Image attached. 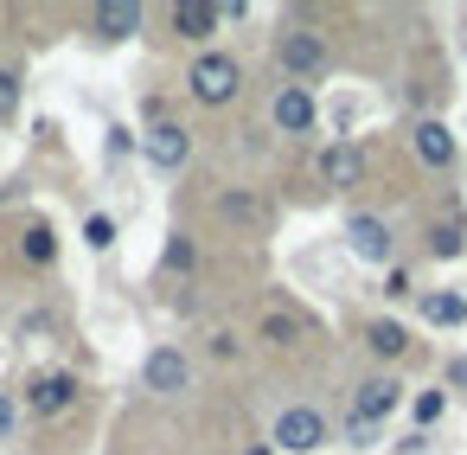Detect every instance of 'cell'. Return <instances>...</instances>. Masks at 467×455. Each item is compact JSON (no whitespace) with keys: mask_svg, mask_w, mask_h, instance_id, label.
Listing matches in <instances>:
<instances>
[{"mask_svg":"<svg viewBox=\"0 0 467 455\" xmlns=\"http://www.w3.org/2000/svg\"><path fill=\"white\" fill-rule=\"evenodd\" d=\"M186 90H192V103L224 110V103L244 90V65H237L231 52H199V58H192V71H186Z\"/></svg>","mask_w":467,"mask_h":455,"instance_id":"6da1fadb","label":"cell"},{"mask_svg":"<svg viewBox=\"0 0 467 455\" xmlns=\"http://www.w3.org/2000/svg\"><path fill=\"white\" fill-rule=\"evenodd\" d=\"M84 244H90V250H109V244H116V218H103V212L84 218Z\"/></svg>","mask_w":467,"mask_h":455,"instance_id":"7402d4cb","label":"cell"},{"mask_svg":"<svg viewBox=\"0 0 467 455\" xmlns=\"http://www.w3.org/2000/svg\"><path fill=\"white\" fill-rule=\"evenodd\" d=\"M397 404H403V385H397L390 372H378V378H365V385L352 391V417H358V423H384Z\"/></svg>","mask_w":467,"mask_h":455,"instance_id":"9c48e42d","label":"cell"},{"mask_svg":"<svg viewBox=\"0 0 467 455\" xmlns=\"http://www.w3.org/2000/svg\"><path fill=\"white\" fill-rule=\"evenodd\" d=\"M167 270H192V238H186V231H173V244H167Z\"/></svg>","mask_w":467,"mask_h":455,"instance_id":"cb8c5ba5","label":"cell"},{"mask_svg":"<svg viewBox=\"0 0 467 455\" xmlns=\"http://www.w3.org/2000/svg\"><path fill=\"white\" fill-rule=\"evenodd\" d=\"M218 20H224V14L212 7V0H180V7L167 14V26H173L180 39H192V46H205V39L218 33Z\"/></svg>","mask_w":467,"mask_h":455,"instance_id":"7c38bea8","label":"cell"},{"mask_svg":"<svg viewBox=\"0 0 467 455\" xmlns=\"http://www.w3.org/2000/svg\"><path fill=\"white\" fill-rule=\"evenodd\" d=\"M275 58H282V71H288V78L307 90L314 78H327V65H333V46H327L320 33H282Z\"/></svg>","mask_w":467,"mask_h":455,"instance_id":"3957f363","label":"cell"},{"mask_svg":"<svg viewBox=\"0 0 467 455\" xmlns=\"http://www.w3.org/2000/svg\"><path fill=\"white\" fill-rule=\"evenodd\" d=\"M269 442H275L282 455H314V449L333 442V423H327V410H314V404H288V410L275 417Z\"/></svg>","mask_w":467,"mask_h":455,"instance_id":"7a4b0ae2","label":"cell"},{"mask_svg":"<svg viewBox=\"0 0 467 455\" xmlns=\"http://www.w3.org/2000/svg\"><path fill=\"white\" fill-rule=\"evenodd\" d=\"M384 295H390V302H410V295H416V276H410V270H390V276H384Z\"/></svg>","mask_w":467,"mask_h":455,"instance_id":"d4e9b609","label":"cell"},{"mask_svg":"<svg viewBox=\"0 0 467 455\" xmlns=\"http://www.w3.org/2000/svg\"><path fill=\"white\" fill-rule=\"evenodd\" d=\"M129 148H135V142H129V129H109V148H103V154H109V167H116V161H129Z\"/></svg>","mask_w":467,"mask_h":455,"instance_id":"484cf974","label":"cell"},{"mask_svg":"<svg viewBox=\"0 0 467 455\" xmlns=\"http://www.w3.org/2000/svg\"><path fill=\"white\" fill-rule=\"evenodd\" d=\"M20 257L46 270V263L58 257V238H52V225H26V238H20Z\"/></svg>","mask_w":467,"mask_h":455,"instance_id":"2e32d148","label":"cell"},{"mask_svg":"<svg viewBox=\"0 0 467 455\" xmlns=\"http://www.w3.org/2000/svg\"><path fill=\"white\" fill-rule=\"evenodd\" d=\"M416 314H422L429 327H461V321H467V295H454V289H429V295L416 302Z\"/></svg>","mask_w":467,"mask_h":455,"instance_id":"5bb4252c","label":"cell"},{"mask_svg":"<svg viewBox=\"0 0 467 455\" xmlns=\"http://www.w3.org/2000/svg\"><path fill=\"white\" fill-rule=\"evenodd\" d=\"M141 154H148V167H154V174H180V167L192 161V135H186L173 116H161V110H154V129L141 135Z\"/></svg>","mask_w":467,"mask_h":455,"instance_id":"277c9868","label":"cell"},{"mask_svg":"<svg viewBox=\"0 0 467 455\" xmlns=\"http://www.w3.org/2000/svg\"><path fill=\"white\" fill-rule=\"evenodd\" d=\"M14 110H20V71L0 65V122H14Z\"/></svg>","mask_w":467,"mask_h":455,"instance_id":"44dd1931","label":"cell"},{"mask_svg":"<svg viewBox=\"0 0 467 455\" xmlns=\"http://www.w3.org/2000/svg\"><path fill=\"white\" fill-rule=\"evenodd\" d=\"M441 410H448V391H422V397L410 404V417H416V429H429V423H441Z\"/></svg>","mask_w":467,"mask_h":455,"instance_id":"ffe728a7","label":"cell"},{"mask_svg":"<svg viewBox=\"0 0 467 455\" xmlns=\"http://www.w3.org/2000/svg\"><path fill=\"white\" fill-rule=\"evenodd\" d=\"M269 122H275L282 135H314V122H320V103H314V90H301V84H282V90H275V103H269Z\"/></svg>","mask_w":467,"mask_h":455,"instance_id":"52a82bcc","label":"cell"},{"mask_svg":"<svg viewBox=\"0 0 467 455\" xmlns=\"http://www.w3.org/2000/svg\"><path fill=\"white\" fill-rule=\"evenodd\" d=\"M244 455H275V449H263V442H250V449H244Z\"/></svg>","mask_w":467,"mask_h":455,"instance_id":"f1b7e54d","label":"cell"},{"mask_svg":"<svg viewBox=\"0 0 467 455\" xmlns=\"http://www.w3.org/2000/svg\"><path fill=\"white\" fill-rule=\"evenodd\" d=\"M218 212L237 225H263V199H250V193H218Z\"/></svg>","mask_w":467,"mask_h":455,"instance_id":"e0dca14e","label":"cell"},{"mask_svg":"<svg viewBox=\"0 0 467 455\" xmlns=\"http://www.w3.org/2000/svg\"><path fill=\"white\" fill-rule=\"evenodd\" d=\"M346 442H358V449L378 442V423H358V417H352V423H346Z\"/></svg>","mask_w":467,"mask_h":455,"instance_id":"4316f807","label":"cell"},{"mask_svg":"<svg viewBox=\"0 0 467 455\" xmlns=\"http://www.w3.org/2000/svg\"><path fill=\"white\" fill-rule=\"evenodd\" d=\"M320 186H327V193H352V186H365V148H352V142H327V148H320Z\"/></svg>","mask_w":467,"mask_h":455,"instance_id":"ba28073f","label":"cell"},{"mask_svg":"<svg viewBox=\"0 0 467 455\" xmlns=\"http://www.w3.org/2000/svg\"><path fill=\"white\" fill-rule=\"evenodd\" d=\"M141 385L161 391V397H180V391H192V359H186L180 346H154V353L141 359Z\"/></svg>","mask_w":467,"mask_h":455,"instance_id":"5b68a950","label":"cell"},{"mask_svg":"<svg viewBox=\"0 0 467 455\" xmlns=\"http://www.w3.org/2000/svg\"><path fill=\"white\" fill-rule=\"evenodd\" d=\"M346 250H352L365 270H378V263H390V250H397V244H390V225H384V218L352 212V218H346Z\"/></svg>","mask_w":467,"mask_h":455,"instance_id":"8992f818","label":"cell"},{"mask_svg":"<svg viewBox=\"0 0 467 455\" xmlns=\"http://www.w3.org/2000/svg\"><path fill=\"white\" fill-rule=\"evenodd\" d=\"M141 7H135V0H103V7L90 14V26H97V39H109V46H122V39H135L141 33Z\"/></svg>","mask_w":467,"mask_h":455,"instance_id":"8fae6325","label":"cell"},{"mask_svg":"<svg viewBox=\"0 0 467 455\" xmlns=\"http://www.w3.org/2000/svg\"><path fill=\"white\" fill-rule=\"evenodd\" d=\"M448 391H467V359H454V365H448Z\"/></svg>","mask_w":467,"mask_h":455,"instance_id":"83f0119b","label":"cell"},{"mask_svg":"<svg viewBox=\"0 0 467 455\" xmlns=\"http://www.w3.org/2000/svg\"><path fill=\"white\" fill-rule=\"evenodd\" d=\"M26 404H33L39 417H65V410L78 404V378H71V372H39V378L26 385Z\"/></svg>","mask_w":467,"mask_h":455,"instance_id":"30bf717a","label":"cell"},{"mask_svg":"<svg viewBox=\"0 0 467 455\" xmlns=\"http://www.w3.org/2000/svg\"><path fill=\"white\" fill-rule=\"evenodd\" d=\"M365 346L378 359H397V353H410V327L403 321H365Z\"/></svg>","mask_w":467,"mask_h":455,"instance_id":"9a60e30c","label":"cell"},{"mask_svg":"<svg viewBox=\"0 0 467 455\" xmlns=\"http://www.w3.org/2000/svg\"><path fill=\"white\" fill-rule=\"evenodd\" d=\"M461 238H467V231H461V225H454V218H441V225H435V231H429V250H435V257H441V263H448V257H461Z\"/></svg>","mask_w":467,"mask_h":455,"instance_id":"d6986e66","label":"cell"},{"mask_svg":"<svg viewBox=\"0 0 467 455\" xmlns=\"http://www.w3.org/2000/svg\"><path fill=\"white\" fill-rule=\"evenodd\" d=\"M416 161L422 167H454V129L435 122V116H422L416 122Z\"/></svg>","mask_w":467,"mask_h":455,"instance_id":"4fadbf2b","label":"cell"},{"mask_svg":"<svg viewBox=\"0 0 467 455\" xmlns=\"http://www.w3.org/2000/svg\"><path fill=\"white\" fill-rule=\"evenodd\" d=\"M263 340H269V346H295V340H301V321L275 308V314H263Z\"/></svg>","mask_w":467,"mask_h":455,"instance_id":"ac0fdd59","label":"cell"},{"mask_svg":"<svg viewBox=\"0 0 467 455\" xmlns=\"http://www.w3.org/2000/svg\"><path fill=\"white\" fill-rule=\"evenodd\" d=\"M14 429H20V397H14V391H0V442H7Z\"/></svg>","mask_w":467,"mask_h":455,"instance_id":"603a6c76","label":"cell"}]
</instances>
